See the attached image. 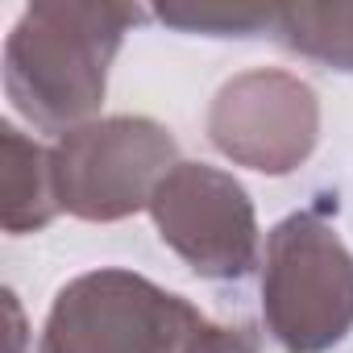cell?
Listing matches in <instances>:
<instances>
[{
	"instance_id": "obj_5",
	"label": "cell",
	"mask_w": 353,
	"mask_h": 353,
	"mask_svg": "<svg viewBox=\"0 0 353 353\" xmlns=\"http://www.w3.org/2000/svg\"><path fill=\"white\" fill-rule=\"evenodd\" d=\"M158 237L200 279H245L258 262V212L241 179L208 162H179L166 170L145 208Z\"/></svg>"
},
{
	"instance_id": "obj_4",
	"label": "cell",
	"mask_w": 353,
	"mask_h": 353,
	"mask_svg": "<svg viewBox=\"0 0 353 353\" xmlns=\"http://www.w3.org/2000/svg\"><path fill=\"white\" fill-rule=\"evenodd\" d=\"M179 166V141L154 117H96L50 145L59 208L88 225H112L150 208L154 188Z\"/></svg>"
},
{
	"instance_id": "obj_3",
	"label": "cell",
	"mask_w": 353,
	"mask_h": 353,
	"mask_svg": "<svg viewBox=\"0 0 353 353\" xmlns=\"http://www.w3.org/2000/svg\"><path fill=\"white\" fill-rule=\"evenodd\" d=\"M208 324L183 295L137 270L104 266L54 295L38 353H183Z\"/></svg>"
},
{
	"instance_id": "obj_8",
	"label": "cell",
	"mask_w": 353,
	"mask_h": 353,
	"mask_svg": "<svg viewBox=\"0 0 353 353\" xmlns=\"http://www.w3.org/2000/svg\"><path fill=\"white\" fill-rule=\"evenodd\" d=\"M274 38L312 63L353 75V0L332 5H279Z\"/></svg>"
},
{
	"instance_id": "obj_2",
	"label": "cell",
	"mask_w": 353,
	"mask_h": 353,
	"mask_svg": "<svg viewBox=\"0 0 353 353\" xmlns=\"http://www.w3.org/2000/svg\"><path fill=\"white\" fill-rule=\"evenodd\" d=\"M262 320L287 353H324L353 332V254L328 204L291 212L266 233Z\"/></svg>"
},
{
	"instance_id": "obj_10",
	"label": "cell",
	"mask_w": 353,
	"mask_h": 353,
	"mask_svg": "<svg viewBox=\"0 0 353 353\" xmlns=\"http://www.w3.org/2000/svg\"><path fill=\"white\" fill-rule=\"evenodd\" d=\"M183 353H258V336L250 328H229V324H208Z\"/></svg>"
},
{
	"instance_id": "obj_9",
	"label": "cell",
	"mask_w": 353,
	"mask_h": 353,
	"mask_svg": "<svg viewBox=\"0 0 353 353\" xmlns=\"http://www.w3.org/2000/svg\"><path fill=\"white\" fill-rule=\"evenodd\" d=\"M154 17L179 34L258 38V34H274L279 5H258V0H170V5L154 9Z\"/></svg>"
},
{
	"instance_id": "obj_7",
	"label": "cell",
	"mask_w": 353,
	"mask_h": 353,
	"mask_svg": "<svg viewBox=\"0 0 353 353\" xmlns=\"http://www.w3.org/2000/svg\"><path fill=\"white\" fill-rule=\"evenodd\" d=\"M0 166H5V204H0V225L13 237L42 233L63 208L54 192L50 150L26 137L13 121L0 125Z\"/></svg>"
},
{
	"instance_id": "obj_6",
	"label": "cell",
	"mask_w": 353,
	"mask_h": 353,
	"mask_svg": "<svg viewBox=\"0 0 353 353\" xmlns=\"http://www.w3.org/2000/svg\"><path fill=\"white\" fill-rule=\"evenodd\" d=\"M208 141L245 170H299L320 141V96L283 67H254L221 83L208 108Z\"/></svg>"
},
{
	"instance_id": "obj_1",
	"label": "cell",
	"mask_w": 353,
	"mask_h": 353,
	"mask_svg": "<svg viewBox=\"0 0 353 353\" xmlns=\"http://www.w3.org/2000/svg\"><path fill=\"white\" fill-rule=\"evenodd\" d=\"M141 17L121 0H34L5 42V96L42 133L96 121L112 59Z\"/></svg>"
}]
</instances>
